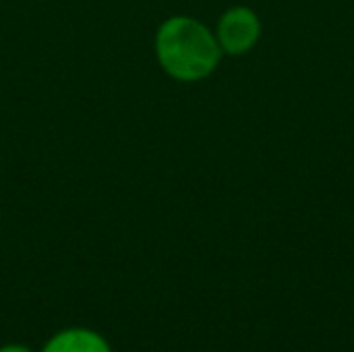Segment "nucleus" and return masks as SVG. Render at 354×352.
<instances>
[{"instance_id": "nucleus-2", "label": "nucleus", "mask_w": 354, "mask_h": 352, "mask_svg": "<svg viewBox=\"0 0 354 352\" xmlns=\"http://www.w3.org/2000/svg\"><path fill=\"white\" fill-rule=\"evenodd\" d=\"M261 31H263V25H261L257 10L245 4H236L220 15L214 33H216L222 54L245 56L259 44Z\"/></svg>"}, {"instance_id": "nucleus-4", "label": "nucleus", "mask_w": 354, "mask_h": 352, "mask_svg": "<svg viewBox=\"0 0 354 352\" xmlns=\"http://www.w3.org/2000/svg\"><path fill=\"white\" fill-rule=\"evenodd\" d=\"M0 352H31V351H29V349H25V346H19V344H10V346L0 349Z\"/></svg>"}, {"instance_id": "nucleus-3", "label": "nucleus", "mask_w": 354, "mask_h": 352, "mask_svg": "<svg viewBox=\"0 0 354 352\" xmlns=\"http://www.w3.org/2000/svg\"><path fill=\"white\" fill-rule=\"evenodd\" d=\"M41 352H112L108 342L91 330L75 328L56 334Z\"/></svg>"}, {"instance_id": "nucleus-1", "label": "nucleus", "mask_w": 354, "mask_h": 352, "mask_svg": "<svg viewBox=\"0 0 354 352\" xmlns=\"http://www.w3.org/2000/svg\"><path fill=\"white\" fill-rule=\"evenodd\" d=\"M156 58L162 71L180 83L207 79L222 60L216 33L195 17H168L156 31Z\"/></svg>"}]
</instances>
